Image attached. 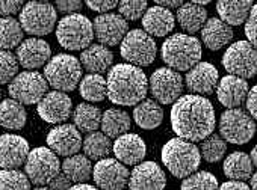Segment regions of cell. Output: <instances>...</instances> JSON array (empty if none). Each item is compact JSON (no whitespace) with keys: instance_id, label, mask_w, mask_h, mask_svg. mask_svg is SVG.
I'll use <instances>...</instances> for the list:
<instances>
[{"instance_id":"1","label":"cell","mask_w":257,"mask_h":190,"mask_svg":"<svg viewBox=\"0 0 257 190\" xmlns=\"http://www.w3.org/2000/svg\"><path fill=\"white\" fill-rule=\"evenodd\" d=\"M216 119L212 103L200 95L180 97L171 109L173 131L185 140L200 142L213 133Z\"/></svg>"},{"instance_id":"2","label":"cell","mask_w":257,"mask_h":190,"mask_svg":"<svg viewBox=\"0 0 257 190\" xmlns=\"http://www.w3.org/2000/svg\"><path fill=\"white\" fill-rule=\"evenodd\" d=\"M107 98L116 106H137L146 100L149 80L146 73L131 64H116L107 71Z\"/></svg>"},{"instance_id":"3","label":"cell","mask_w":257,"mask_h":190,"mask_svg":"<svg viewBox=\"0 0 257 190\" xmlns=\"http://www.w3.org/2000/svg\"><path fill=\"white\" fill-rule=\"evenodd\" d=\"M161 56L168 68L174 71H189L201 61V43L192 35L174 34L162 44Z\"/></svg>"},{"instance_id":"4","label":"cell","mask_w":257,"mask_h":190,"mask_svg":"<svg viewBox=\"0 0 257 190\" xmlns=\"http://www.w3.org/2000/svg\"><path fill=\"white\" fill-rule=\"evenodd\" d=\"M162 161L176 178H188L195 173L200 166V148L180 137L170 139L162 148Z\"/></svg>"},{"instance_id":"5","label":"cell","mask_w":257,"mask_h":190,"mask_svg":"<svg viewBox=\"0 0 257 190\" xmlns=\"http://www.w3.org/2000/svg\"><path fill=\"white\" fill-rule=\"evenodd\" d=\"M44 77L55 91L71 92L82 80V64L71 55L59 53L46 64Z\"/></svg>"},{"instance_id":"6","label":"cell","mask_w":257,"mask_h":190,"mask_svg":"<svg viewBox=\"0 0 257 190\" xmlns=\"http://www.w3.org/2000/svg\"><path fill=\"white\" fill-rule=\"evenodd\" d=\"M94 38V28L92 22L82 14H71L65 16L62 20H59L56 28V40L61 44V47L77 52L85 50L91 46Z\"/></svg>"},{"instance_id":"7","label":"cell","mask_w":257,"mask_h":190,"mask_svg":"<svg viewBox=\"0 0 257 190\" xmlns=\"http://www.w3.org/2000/svg\"><path fill=\"white\" fill-rule=\"evenodd\" d=\"M119 53L122 59L134 67H147L155 62L158 55V46L155 40L141 29L128 31L121 41Z\"/></svg>"},{"instance_id":"8","label":"cell","mask_w":257,"mask_h":190,"mask_svg":"<svg viewBox=\"0 0 257 190\" xmlns=\"http://www.w3.org/2000/svg\"><path fill=\"white\" fill-rule=\"evenodd\" d=\"M58 20L56 8L49 2H28L20 13L23 31L32 37H44L53 32Z\"/></svg>"},{"instance_id":"9","label":"cell","mask_w":257,"mask_h":190,"mask_svg":"<svg viewBox=\"0 0 257 190\" xmlns=\"http://www.w3.org/2000/svg\"><path fill=\"white\" fill-rule=\"evenodd\" d=\"M61 161L58 155L44 146L34 148L25 163V173L29 181L38 187H44L53 181V178L61 172Z\"/></svg>"},{"instance_id":"10","label":"cell","mask_w":257,"mask_h":190,"mask_svg":"<svg viewBox=\"0 0 257 190\" xmlns=\"http://www.w3.org/2000/svg\"><path fill=\"white\" fill-rule=\"evenodd\" d=\"M255 134V122L248 112L237 109H227L219 118V136L230 143L243 145Z\"/></svg>"},{"instance_id":"11","label":"cell","mask_w":257,"mask_h":190,"mask_svg":"<svg viewBox=\"0 0 257 190\" xmlns=\"http://www.w3.org/2000/svg\"><path fill=\"white\" fill-rule=\"evenodd\" d=\"M222 67L230 76L239 79H251L257 74V49L248 41H237L225 50L222 56Z\"/></svg>"},{"instance_id":"12","label":"cell","mask_w":257,"mask_h":190,"mask_svg":"<svg viewBox=\"0 0 257 190\" xmlns=\"http://www.w3.org/2000/svg\"><path fill=\"white\" fill-rule=\"evenodd\" d=\"M49 83L38 71H23L10 83L8 92L20 104H38L47 94Z\"/></svg>"},{"instance_id":"13","label":"cell","mask_w":257,"mask_h":190,"mask_svg":"<svg viewBox=\"0 0 257 190\" xmlns=\"http://www.w3.org/2000/svg\"><path fill=\"white\" fill-rule=\"evenodd\" d=\"M149 89L159 104H173L183 92V79L171 68H158L149 80Z\"/></svg>"},{"instance_id":"14","label":"cell","mask_w":257,"mask_h":190,"mask_svg":"<svg viewBox=\"0 0 257 190\" xmlns=\"http://www.w3.org/2000/svg\"><path fill=\"white\" fill-rule=\"evenodd\" d=\"M128 176V169L116 158H103L92 167V179L98 190H124Z\"/></svg>"},{"instance_id":"15","label":"cell","mask_w":257,"mask_h":190,"mask_svg":"<svg viewBox=\"0 0 257 190\" xmlns=\"http://www.w3.org/2000/svg\"><path fill=\"white\" fill-rule=\"evenodd\" d=\"M94 37L104 47H113L121 44L128 32V23L119 14H100L92 22Z\"/></svg>"},{"instance_id":"16","label":"cell","mask_w":257,"mask_h":190,"mask_svg":"<svg viewBox=\"0 0 257 190\" xmlns=\"http://www.w3.org/2000/svg\"><path fill=\"white\" fill-rule=\"evenodd\" d=\"M165 185V172L156 161H141L134 167L128 176L131 190H164Z\"/></svg>"},{"instance_id":"17","label":"cell","mask_w":257,"mask_h":190,"mask_svg":"<svg viewBox=\"0 0 257 190\" xmlns=\"http://www.w3.org/2000/svg\"><path fill=\"white\" fill-rule=\"evenodd\" d=\"M83 139L80 131L74 127V124H62L50 130L47 134V145L56 155L71 157L80 151Z\"/></svg>"},{"instance_id":"18","label":"cell","mask_w":257,"mask_h":190,"mask_svg":"<svg viewBox=\"0 0 257 190\" xmlns=\"http://www.w3.org/2000/svg\"><path fill=\"white\" fill-rule=\"evenodd\" d=\"M71 109H73L71 98L65 92H59V91L47 92L37 107L41 119L49 124L65 122L71 116Z\"/></svg>"},{"instance_id":"19","label":"cell","mask_w":257,"mask_h":190,"mask_svg":"<svg viewBox=\"0 0 257 190\" xmlns=\"http://www.w3.org/2000/svg\"><path fill=\"white\" fill-rule=\"evenodd\" d=\"M29 152V143L25 137L11 133L0 136V167L2 169H19L26 163Z\"/></svg>"},{"instance_id":"20","label":"cell","mask_w":257,"mask_h":190,"mask_svg":"<svg viewBox=\"0 0 257 190\" xmlns=\"http://www.w3.org/2000/svg\"><path fill=\"white\" fill-rule=\"evenodd\" d=\"M219 82V73L215 65L209 62H200L194 68H191L185 77L186 88L194 92V95H210L216 91Z\"/></svg>"},{"instance_id":"21","label":"cell","mask_w":257,"mask_h":190,"mask_svg":"<svg viewBox=\"0 0 257 190\" xmlns=\"http://www.w3.org/2000/svg\"><path fill=\"white\" fill-rule=\"evenodd\" d=\"M112 152L118 161L128 166L140 164L146 154H147V145L144 139L137 133H125L112 143Z\"/></svg>"},{"instance_id":"22","label":"cell","mask_w":257,"mask_h":190,"mask_svg":"<svg viewBox=\"0 0 257 190\" xmlns=\"http://www.w3.org/2000/svg\"><path fill=\"white\" fill-rule=\"evenodd\" d=\"M50 56H52V49L49 43L40 38L25 40L17 47V55H16L19 64L28 71H35L37 68L43 67L50 61Z\"/></svg>"},{"instance_id":"23","label":"cell","mask_w":257,"mask_h":190,"mask_svg":"<svg viewBox=\"0 0 257 190\" xmlns=\"http://www.w3.org/2000/svg\"><path fill=\"white\" fill-rule=\"evenodd\" d=\"M249 92L248 83L236 76H224L216 86L218 101L227 109H237L246 101Z\"/></svg>"},{"instance_id":"24","label":"cell","mask_w":257,"mask_h":190,"mask_svg":"<svg viewBox=\"0 0 257 190\" xmlns=\"http://www.w3.org/2000/svg\"><path fill=\"white\" fill-rule=\"evenodd\" d=\"M144 32H147L150 37H167L170 32H173L176 26V17L174 14L162 7H153L147 8L144 17L141 19Z\"/></svg>"},{"instance_id":"25","label":"cell","mask_w":257,"mask_h":190,"mask_svg":"<svg viewBox=\"0 0 257 190\" xmlns=\"http://www.w3.org/2000/svg\"><path fill=\"white\" fill-rule=\"evenodd\" d=\"M233 29L219 19H207L201 29V41L209 50H221L233 40Z\"/></svg>"},{"instance_id":"26","label":"cell","mask_w":257,"mask_h":190,"mask_svg":"<svg viewBox=\"0 0 257 190\" xmlns=\"http://www.w3.org/2000/svg\"><path fill=\"white\" fill-rule=\"evenodd\" d=\"M113 62V53L101 46V44H91L80 53V64L89 74H101L110 70Z\"/></svg>"},{"instance_id":"27","label":"cell","mask_w":257,"mask_h":190,"mask_svg":"<svg viewBox=\"0 0 257 190\" xmlns=\"http://www.w3.org/2000/svg\"><path fill=\"white\" fill-rule=\"evenodd\" d=\"M132 116L141 128L155 130L164 121V109L156 100L146 98L144 101H141L140 104L135 106Z\"/></svg>"},{"instance_id":"28","label":"cell","mask_w":257,"mask_h":190,"mask_svg":"<svg viewBox=\"0 0 257 190\" xmlns=\"http://www.w3.org/2000/svg\"><path fill=\"white\" fill-rule=\"evenodd\" d=\"M176 20L185 32H188L189 35H194V34L200 32L203 29L204 23L207 22V11L203 7L195 5L194 2L183 4L177 10Z\"/></svg>"},{"instance_id":"29","label":"cell","mask_w":257,"mask_h":190,"mask_svg":"<svg viewBox=\"0 0 257 190\" xmlns=\"http://www.w3.org/2000/svg\"><path fill=\"white\" fill-rule=\"evenodd\" d=\"M251 8H252L251 0H237V2L221 0V2L216 4V11L219 14V20H222L230 28L245 23L249 16Z\"/></svg>"},{"instance_id":"30","label":"cell","mask_w":257,"mask_h":190,"mask_svg":"<svg viewBox=\"0 0 257 190\" xmlns=\"http://www.w3.org/2000/svg\"><path fill=\"white\" fill-rule=\"evenodd\" d=\"M131 116H128L127 112L116 109V107H110L107 110H104V113L101 115V133H104L109 139L110 137H119L122 134H125L131 128Z\"/></svg>"},{"instance_id":"31","label":"cell","mask_w":257,"mask_h":190,"mask_svg":"<svg viewBox=\"0 0 257 190\" xmlns=\"http://www.w3.org/2000/svg\"><path fill=\"white\" fill-rule=\"evenodd\" d=\"M222 170L230 181H245L249 179L252 175V163L251 158L246 152L242 151H234L231 152L222 166Z\"/></svg>"},{"instance_id":"32","label":"cell","mask_w":257,"mask_h":190,"mask_svg":"<svg viewBox=\"0 0 257 190\" xmlns=\"http://www.w3.org/2000/svg\"><path fill=\"white\" fill-rule=\"evenodd\" d=\"M61 169L73 184H83L92 175V163L83 154H74L71 157H67L61 164Z\"/></svg>"},{"instance_id":"33","label":"cell","mask_w":257,"mask_h":190,"mask_svg":"<svg viewBox=\"0 0 257 190\" xmlns=\"http://www.w3.org/2000/svg\"><path fill=\"white\" fill-rule=\"evenodd\" d=\"M101 110L97 106H92L89 103H80L73 110V121L74 127L80 133H92L95 131L101 124Z\"/></svg>"},{"instance_id":"34","label":"cell","mask_w":257,"mask_h":190,"mask_svg":"<svg viewBox=\"0 0 257 190\" xmlns=\"http://www.w3.org/2000/svg\"><path fill=\"white\" fill-rule=\"evenodd\" d=\"M26 124L25 106L13 98H7L0 103V125L7 130H22Z\"/></svg>"},{"instance_id":"35","label":"cell","mask_w":257,"mask_h":190,"mask_svg":"<svg viewBox=\"0 0 257 190\" xmlns=\"http://www.w3.org/2000/svg\"><path fill=\"white\" fill-rule=\"evenodd\" d=\"M82 148L89 160L100 161L103 158H107V155L112 152V142L104 133L92 131L88 133V136L83 139Z\"/></svg>"},{"instance_id":"36","label":"cell","mask_w":257,"mask_h":190,"mask_svg":"<svg viewBox=\"0 0 257 190\" xmlns=\"http://www.w3.org/2000/svg\"><path fill=\"white\" fill-rule=\"evenodd\" d=\"M23 28L13 17L0 19V50H11L23 43Z\"/></svg>"},{"instance_id":"37","label":"cell","mask_w":257,"mask_h":190,"mask_svg":"<svg viewBox=\"0 0 257 190\" xmlns=\"http://www.w3.org/2000/svg\"><path fill=\"white\" fill-rule=\"evenodd\" d=\"M80 95L91 103H100L107 97L106 79L101 74H88L80 80Z\"/></svg>"},{"instance_id":"38","label":"cell","mask_w":257,"mask_h":190,"mask_svg":"<svg viewBox=\"0 0 257 190\" xmlns=\"http://www.w3.org/2000/svg\"><path fill=\"white\" fill-rule=\"evenodd\" d=\"M227 152V142L219 136L212 133L201 142L200 154L207 163H216L219 161Z\"/></svg>"},{"instance_id":"39","label":"cell","mask_w":257,"mask_h":190,"mask_svg":"<svg viewBox=\"0 0 257 190\" xmlns=\"http://www.w3.org/2000/svg\"><path fill=\"white\" fill-rule=\"evenodd\" d=\"M0 190H31V181L28 175L19 169H2Z\"/></svg>"},{"instance_id":"40","label":"cell","mask_w":257,"mask_h":190,"mask_svg":"<svg viewBox=\"0 0 257 190\" xmlns=\"http://www.w3.org/2000/svg\"><path fill=\"white\" fill-rule=\"evenodd\" d=\"M219 184L213 173L207 170L195 172L183 179L180 190H218Z\"/></svg>"},{"instance_id":"41","label":"cell","mask_w":257,"mask_h":190,"mask_svg":"<svg viewBox=\"0 0 257 190\" xmlns=\"http://www.w3.org/2000/svg\"><path fill=\"white\" fill-rule=\"evenodd\" d=\"M19 73V61L17 58L8 52L0 50V85L11 83Z\"/></svg>"},{"instance_id":"42","label":"cell","mask_w":257,"mask_h":190,"mask_svg":"<svg viewBox=\"0 0 257 190\" xmlns=\"http://www.w3.org/2000/svg\"><path fill=\"white\" fill-rule=\"evenodd\" d=\"M147 11V2L144 0H122L118 4V13L124 20L137 22L144 17Z\"/></svg>"},{"instance_id":"43","label":"cell","mask_w":257,"mask_h":190,"mask_svg":"<svg viewBox=\"0 0 257 190\" xmlns=\"http://www.w3.org/2000/svg\"><path fill=\"white\" fill-rule=\"evenodd\" d=\"M245 35L248 38V43L257 49V4L252 5L249 16L245 22Z\"/></svg>"},{"instance_id":"44","label":"cell","mask_w":257,"mask_h":190,"mask_svg":"<svg viewBox=\"0 0 257 190\" xmlns=\"http://www.w3.org/2000/svg\"><path fill=\"white\" fill-rule=\"evenodd\" d=\"M55 7H56V11L71 16V14H77V11L82 10V2L80 0H58Z\"/></svg>"},{"instance_id":"45","label":"cell","mask_w":257,"mask_h":190,"mask_svg":"<svg viewBox=\"0 0 257 190\" xmlns=\"http://www.w3.org/2000/svg\"><path fill=\"white\" fill-rule=\"evenodd\" d=\"M86 5H88L89 10H92L95 13L107 14L109 11L116 8L118 2H116V0H104V2H98V0H88Z\"/></svg>"},{"instance_id":"46","label":"cell","mask_w":257,"mask_h":190,"mask_svg":"<svg viewBox=\"0 0 257 190\" xmlns=\"http://www.w3.org/2000/svg\"><path fill=\"white\" fill-rule=\"evenodd\" d=\"M73 185H74V184L68 179V176H67L64 172H59V173L53 178V181L49 184V187H50L52 190H70Z\"/></svg>"},{"instance_id":"47","label":"cell","mask_w":257,"mask_h":190,"mask_svg":"<svg viewBox=\"0 0 257 190\" xmlns=\"http://www.w3.org/2000/svg\"><path fill=\"white\" fill-rule=\"evenodd\" d=\"M246 110L252 119L257 121V85H254L246 95Z\"/></svg>"},{"instance_id":"48","label":"cell","mask_w":257,"mask_h":190,"mask_svg":"<svg viewBox=\"0 0 257 190\" xmlns=\"http://www.w3.org/2000/svg\"><path fill=\"white\" fill-rule=\"evenodd\" d=\"M22 7H23L22 0H16V2H2V0H0V16L11 17L13 14L19 13Z\"/></svg>"},{"instance_id":"49","label":"cell","mask_w":257,"mask_h":190,"mask_svg":"<svg viewBox=\"0 0 257 190\" xmlns=\"http://www.w3.org/2000/svg\"><path fill=\"white\" fill-rule=\"evenodd\" d=\"M218 190H251L249 185H246L242 181H227L218 187Z\"/></svg>"},{"instance_id":"50","label":"cell","mask_w":257,"mask_h":190,"mask_svg":"<svg viewBox=\"0 0 257 190\" xmlns=\"http://www.w3.org/2000/svg\"><path fill=\"white\" fill-rule=\"evenodd\" d=\"M183 4L180 2V0H174V2H167V0H159L158 2V7H162V8H180Z\"/></svg>"},{"instance_id":"51","label":"cell","mask_w":257,"mask_h":190,"mask_svg":"<svg viewBox=\"0 0 257 190\" xmlns=\"http://www.w3.org/2000/svg\"><path fill=\"white\" fill-rule=\"evenodd\" d=\"M70 190H98V188L94 187V185H91V184L83 182V184H74Z\"/></svg>"},{"instance_id":"52","label":"cell","mask_w":257,"mask_h":190,"mask_svg":"<svg viewBox=\"0 0 257 190\" xmlns=\"http://www.w3.org/2000/svg\"><path fill=\"white\" fill-rule=\"evenodd\" d=\"M249 158H251L252 166H255V167H257V145L251 149V152H249Z\"/></svg>"},{"instance_id":"53","label":"cell","mask_w":257,"mask_h":190,"mask_svg":"<svg viewBox=\"0 0 257 190\" xmlns=\"http://www.w3.org/2000/svg\"><path fill=\"white\" fill-rule=\"evenodd\" d=\"M249 185H251V190H257V172L251 175V178H249Z\"/></svg>"},{"instance_id":"54","label":"cell","mask_w":257,"mask_h":190,"mask_svg":"<svg viewBox=\"0 0 257 190\" xmlns=\"http://www.w3.org/2000/svg\"><path fill=\"white\" fill-rule=\"evenodd\" d=\"M34 190H52V188H50V187H46V185H44V187H37V188H34Z\"/></svg>"},{"instance_id":"55","label":"cell","mask_w":257,"mask_h":190,"mask_svg":"<svg viewBox=\"0 0 257 190\" xmlns=\"http://www.w3.org/2000/svg\"><path fill=\"white\" fill-rule=\"evenodd\" d=\"M0 98H2V91H0Z\"/></svg>"}]
</instances>
